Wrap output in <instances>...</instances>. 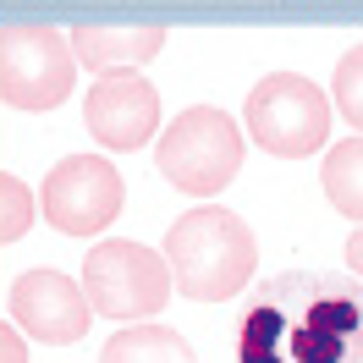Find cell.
Segmentation results:
<instances>
[{
    "mask_svg": "<svg viewBox=\"0 0 363 363\" xmlns=\"http://www.w3.org/2000/svg\"><path fill=\"white\" fill-rule=\"evenodd\" d=\"M237 363H363V281L281 270L237 314Z\"/></svg>",
    "mask_w": 363,
    "mask_h": 363,
    "instance_id": "6da1fadb",
    "label": "cell"
},
{
    "mask_svg": "<svg viewBox=\"0 0 363 363\" xmlns=\"http://www.w3.org/2000/svg\"><path fill=\"white\" fill-rule=\"evenodd\" d=\"M165 264H171V281H177L182 297L226 303V297L248 292L259 242H253L242 215H231L220 204H199L165 231Z\"/></svg>",
    "mask_w": 363,
    "mask_h": 363,
    "instance_id": "7a4b0ae2",
    "label": "cell"
},
{
    "mask_svg": "<svg viewBox=\"0 0 363 363\" xmlns=\"http://www.w3.org/2000/svg\"><path fill=\"white\" fill-rule=\"evenodd\" d=\"M155 165L187 199H215L242 171V133H237V121L226 111L193 105V111L171 116V127L160 133Z\"/></svg>",
    "mask_w": 363,
    "mask_h": 363,
    "instance_id": "3957f363",
    "label": "cell"
},
{
    "mask_svg": "<svg viewBox=\"0 0 363 363\" xmlns=\"http://www.w3.org/2000/svg\"><path fill=\"white\" fill-rule=\"evenodd\" d=\"M248 138L275 160L319 155L330 138V94L297 72L259 77L248 89Z\"/></svg>",
    "mask_w": 363,
    "mask_h": 363,
    "instance_id": "277c9868",
    "label": "cell"
},
{
    "mask_svg": "<svg viewBox=\"0 0 363 363\" xmlns=\"http://www.w3.org/2000/svg\"><path fill=\"white\" fill-rule=\"evenodd\" d=\"M83 292H89L94 314L149 319V314L165 308V297L177 292V281H171V264H165L149 242L105 237V242H94L89 259H83Z\"/></svg>",
    "mask_w": 363,
    "mask_h": 363,
    "instance_id": "5b68a950",
    "label": "cell"
},
{
    "mask_svg": "<svg viewBox=\"0 0 363 363\" xmlns=\"http://www.w3.org/2000/svg\"><path fill=\"white\" fill-rule=\"evenodd\" d=\"M77 55L61 28L6 23L0 28V99L17 111H55L72 94Z\"/></svg>",
    "mask_w": 363,
    "mask_h": 363,
    "instance_id": "8992f818",
    "label": "cell"
},
{
    "mask_svg": "<svg viewBox=\"0 0 363 363\" xmlns=\"http://www.w3.org/2000/svg\"><path fill=\"white\" fill-rule=\"evenodd\" d=\"M39 209H45V220L55 231H67V237H94V231H105L116 215L127 209V182H121V171H116L111 160L72 155L45 177Z\"/></svg>",
    "mask_w": 363,
    "mask_h": 363,
    "instance_id": "52a82bcc",
    "label": "cell"
},
{
    "mask_svg": "<svg viewBox=\"0 0 363 363\" xmlns=\"http://www.w3.org/2000/svg\"><path fill=\"white\" fill-rule=\"evenodd\" d=\"M94 303L83 292V281H72L61 270H28L11 286V325L28 336L50 341V347H72L89 336Z\"/></svg>",
    "mask_w": 363,
    "mask_h": 363,
    "instance_id": "ba28073f",
    "label": "cell"
},
{
    "mask_svg": "<svg viewBox=\"0 0 363 363\" xmlns=\"http://www.w3.org/2000/svg\"><path fill=\"white\" fill-rule=\"evenodd\" d=\"M83 121H89V133L116 149V155H127V149H143L160 127V89L143 77V72H111V77H99L83 99Z\"/></svg>",
    "mask_w": 363,
    "mask_h": 363,
    "instance_id": "9c48e42d",
    "label": "cell"
},
{
    "mask_svg": "<svg viewBox=\"0 0 363 363\" xmlns=\"http://www.w3.org/2000/svg\"><path fill=\"white\" fill-rule=\"evenodd\" d=\"M72 55L83 72H127V67H143L149 55L165 50V28H105V23H89V28H72Z\"/></svg>",
    "mask_w": 363,
    "mask_h": 363,
    "instance_id": "30bf717a",
    "label": "cell"
},
{
    "mask_svg": "<svg viewBox=\"0 0 363 363\" xmlns=\"http://www.w3.org/2000/svg\"><path fill=\"white\" fill-rule=\"evenodd\" d=\"M99 363H193V347L171 325H133L105 341Z\"/></svg>",
    "mask_w": 363,
    "mask_h": 363,
    "instance_id": "8fae6325",
    "label": "cell"
},
{
    "mask_svg": "<svg viewBox=\"0 0 363 363\" xmlns=\"http://www.w3.org/2000/svg\"><path fill=\"white\" fill-rule=\"evenodd\" d=\"M319 182H325V199H330L347 220L363 226V138L336 143V149L325 155V165H319Z\"/></svg>",
    "mask_w": 363,
    "mask_h": 363,
    "instance_id": "7c38bea8",
    "label": "cell"
},
{
    "mask_svg": "<svg viewBox=\"0 0 363 363\" xmlns=\"http://www.w3.org/2000/svg\"><path fill=\"white\" fill-rule=\"evenodd\" d=\"M33 215H45V209H39V193H33L23 177L0 171V242H17V237H28Z\"/></svg>",
    "mask_w": 363,
    "mask_h": 363,
    "instance_id": "4fadbf2b",
    "label": "cell"
},
{
    "mask_svg": "<svg viewBox=\"0 0 363 363\" xmlns=\"http://www.w3.org/2000/svg\"><path fill=\"white\" fill-rule=\"evenodd\" d=\"M330 99H336L341 121H352L363 138V45H352L336 61V77H330Z\"/></svg>",
    "mask_w": 363,
    "mask_h": 363,
    "instance_id": "5bb4252c",
    "label": "cell"
},
{
    "mask_svg": "<svg viewBox=\"0 0 363 363\" xmlns=\"http://www.w3.org/2000/svg\"><path fill=\"white\" fill-rule=\"evenodd\" d=\"M0 363H28V347L17 336V325H0Z\"/></svg>",
    "mask_w": 363,
    "mask_h": 363,
    "instance_id": "9a60e30c",
    "label": "cell"
},
{
    "mask_svg": "<svg viewBox=\"0 0 363 363\" xmlns=\"http://www.w3.org/2000/svg\"><path fill=\"white\" fill-rule=\"evenodd\" d=\"M347 264H352V275L363 281V226L352 231V237H347Z\"/></svg>",
    "mask_w": 363,
    "mask_h": 363,
    "instance_id": "2e32d148",
    "label": "cell"
}]
</instances>
